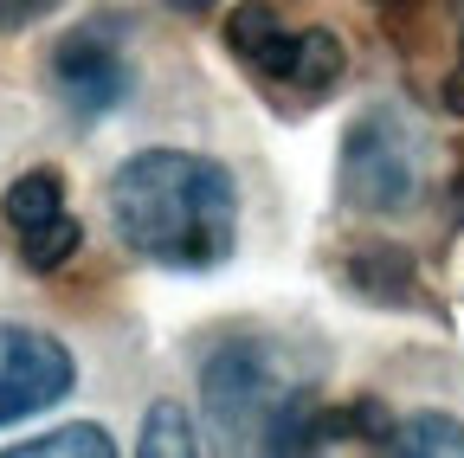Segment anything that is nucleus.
I'll list each match as a JSON object with an SVG mask.
<instances>
[{
    "mask_svg": "<svg viewBox=\"0 0 464 458\" xmlns=\"http://www.w3.org/2000/svg\"><path fill=\"white\" fill-rule=\"evenodd\" d=\"M110 219L130 252L174 265V271H207L232 258L239 239V188L219 161L188 149H142L110 175Z\"/></svg>",
    "mask_w": 464,
    "mask_h": 458,
    "instance_id": "obj_1",
    "label": "nucleus"
},
{
    "mask_svg": "<svg viewBox=\"0 0 464 458\" xmlns=\"http://www.w3.org/2000/svg\"><path fill=\"white\" fill-rule=\"evenodd\" d=\"M420 194V130L393 103L355 117L342 142V200L362 213H400Z\"/></svg>",
    "mask_w": 464,
    "mask_h": 458,
    "instance_id": "obj_2",
    "label": "nucleus"
},
{
    "mask_svg": "<svg viewBox=\"0 0 464 458\" xmlns=\"http://www.w3.org/2000/svg\"><path fill=\"white\" fill-rule=\"evenodd\" d=\"M200 394H207L213 420L232 439H265L271 414L297 387H290V375H284V362H277V349H271L265 336H232V342H219V349L207 356Z\"/></svg>",
    "mask_w": 464,
    "mask_h": 458,
    "instance_id": "obj_3",
    "label": "nucleus"
},
{
    "mask_svg": "<svg viewBox=\"0 0 464 458\" xmlns=\"http://www.w3.org/2000/svg\"><path fill=\"white\" fill-rule=\"evenodd\" d=\"M72 381H78V368H72V349L58 336L0 323V426L58 407L72 394Z\"/></svg>",
    "mask_w": 464,
    "mask_h": 458,
    "instance_id": "obj_4",
    "label": "nucleus"
},
{
    "mask_svg": "<svg viewBox=\"0 0 464 458\" xmlns=\"http://www.w3.org/2000/svg\"><path fill=\"white\" fill-rule=\"evenodd\" d=\"M52 84L91 123V117H103V110H116L130 97V59L97 26H78V33L58 39V52H52Z\"/></svg>",
    "mask_w": 464,
    "mask_h": 458,
    "instance_id": "obj_5",
    "label": "nucleus"
},
{
    "mask_svg": "<svg viewBox=\"0 0 464 458\" xmlns=\"http://www.w3.org/2000/svg\"><path fill=\"white\" fill-rule=\"evenodd\" d=\"M342 65H348L342 39L329 26H310V33H297V45H290V72L284 78L297 84V91H329L342 78Z\"/></svg>",
    "mask_w": 464,
    "mask_h": 458,
    "instance_id": "obj_6",
    "label": "nucleus"
},
{
    "mask_svg": "<svg viewBox=\"0 0 464 458\" xmlns=\"http://www.w3.org/2000/svg\"><path fill=\"white\" fill-rule=\"evenodd\" d=\"M348 278H355L368 297H381V304H406V297H413V258H406L400 246H374V252H355Z\"/></svg>",
    "mask_w": 464,
    "mask_h": 458,
    "instance_id": "obj_7",
    "label": "nucleus"
},
{
    "mask_svg": "<svg viewBox=\"0 0 464 458\" xmlns=\"http://www.w3.org/2000/svg\"><path fill=\"white\" fill-rule=\"evenodd\" d=\"M0 213H7L14 233H26V226H39V219H52V213H65V181H58L52 168H33V175H20V181L7 188Z\"/></svg>",
    "mask_w": 464,
    "mask_h": 458,
    "instance_id": "obj_8",
    "label": "nucleus"
},
{
    "mask_svg": "<svg viewBox=\"0 0 464 458\" xmlns=\"http://www.w3.org/2000/svg\"><path fill=\"white\" fill-rule=\"evenodd\" d=\"M381 452H406V458H432V452H445V458H464V426H458L451 414H413L406 426L387 433Z\"/></svg>",
    "mask_w": 464,
    "mask_h": 458,
    "instance_id": "obj_9",
    "label": "nucleus"
},
{
    "mask_svg": "<svg viewBox=\"0 0 464 458\" xmlns=\"http://www.w3.org/2000/svg\"><path fill=\"white\" fill-rule=\"evenodd\" d=\"M78 219L72 213H52V219H39V226H26V233H20V258L33 265V271H58V265H65L72 252H78Z\"/></svg>",
    "mask_w": 464,
    "mask_h": 458,
    "instance_id": "obj_10",
    "label": "nucleus"
},
{
    "mask_svg": "<svg viewBox=\"0 0 464 458\" xmlns=\"http://www.w3.org/2000/svg\"><path fill=\"white\" fill-rule=\"evenodd\" d=\"M136 452H142V458H194V452H200V439H194L188 414L161 400V407H149V420H142V439H136Z\"/></svg>",
    "mask_w": 464,
    "mask_h": 458,
    "instance_id": "obj_11",
    "label": "nucleus"
},
{
    "mask_svg": "<svg viewBox=\"0 0 464 458\" xmlns=\"http://www.w3.org/2000/svg\"><path fill=\"white\" fill-rule=\"evenodd\" d=\"M20 458H110L116 439L103 426H58V433H39V439H20L14 445Z\"/></svg>",
    "mask_w": 464,
    "mask_h": 458,
    "instance_id": "obj_12",
    "label": "nucleus"
},
{
    "mask_svg": "<svg viewBox=\"0 0 464 458\" xmlns=\"http://www.w3.org/2000/svg\"><path fill=\"white\" fill-rule=\"evenodd\" d=\"M277 33H284V26H277V14L265 7V0H246V7L226 14V45L239 52V59H252V65L265 59V45H271Z\"/></svg>",
    "mask_w": 464,
    "mask_h": 458,
    "instance_id": "obj_13",
    "label": "nucleus"
},
{
    "mask_svg": "<svg viewBox=\"0 0 464 458\" xmlns=\"http://www.w3.org/2000/svg\"><path fill=\"white\" fill-rule=\"evenodd\" d=\"M52 7H58V0H0V33H20L39 14H52Z\"/></svg>",
    "mask_w": 464,
    "mask_h": 458,
    "instance_id": "obj_14",
    "label": "nucleus"
},
{
    "mask_svg": "<svg viewBox=\"0 0 464 458\" xmlns=\"http://www.w3.org/2000/svg\"><path fill=\"white\" fill-rule=\"evenodd\" d=\"M445 110H458V117H464V72L445 78Z\"/></svg>",
    "mask_w": 464,
    "mask_h": 458,
    "instance_id": "obj_15",
    "label": "nucleus"
},
{
    "mask_svg": "<svg viewBox=\"0 0 464 458\" xmlns=\"http://www.w3.org/2000/svg\"><path fill=\"white\" fill-rule=\"evenodd\" d=\"M168 7H174V14H207L213 0H168Z\"/></svg>",
    "mask_w": 464,
    "mask_h": 458,
    "instance_id": "obj_16",
    "label": "nucleus"
}]
</instances>
